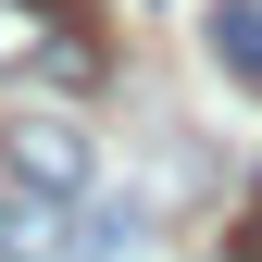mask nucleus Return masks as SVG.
<instances>
[{
  "instance_id": "obj_1",
  "label": "nucleus",
  "mask_w": 262,
  "mask_h": 262,
  "mask_svg": "<svg viewBox=\"0 0 262 262\" xmlns=\"http://www.w3.org/2000/svg\"><path fill=\"white\" fill-rule=\"evenodd\" d=\"M0 88L100 100V88H113V25H100V0H0Z\"/></svg>"
},
{
  "instance_id": "obj_3",
  "label": "nucleus",
  "mask_w": 262,
  "mask_h": 262,
  "mask_svg": "<svg viewBox=\"0 0 262 262\" xmlns=\"http://www.w3.org/2000/svg\"><path fill=\"white\" fill-rule=\"evenodd\" d=\"M200 38H212V62H225V88H250V100H262V0H212Z\"/></svg>"
},
{
  "instance_id": "obj_4",
  "label": "nucleus",
  "mask_w": 262,
  "mask_h": 262,
  "mask_svg": "<svg viewBox=\"0 0 262 262\" xmlns=\"http://www.w3.org/2000/svg\"><path fill=\"white\" fill-rule=\"evenodd\" d=\"M0 262H62V200L13 187V200H0Z\"/></svg>"
},
{
  "instance_id": "obj_5",
  "label": "nucleus",
  "mask_w": 262,
  "mask_h": 262,
  "mask_svg": "<svg viewBox=\"0 0 262 262\" xmlns=\"http://www.w3.org/2000/svg\"><path fill=\"white\" fill-rule=\"evenodd\" d=\"M225 262H262V200L237 212V237H225Z\"/></svg>"
},
{
  "instance_id": "obj_2",
  "label": "nucleus",
  "mask_w": 262,
  "mask_h": 262,
  "mask_svg": "<svg viewBox=\"0 0 262 262\" xmlns=\"http://www.w3.org/2000/svg\"><path fill=\"white\" fill-rule=\"evenodd\" d=\"M0 175L13 187H38V200H88V175H100V150L75 138V125H13V138H0Z\"/></svg>"
}]
</instances>
